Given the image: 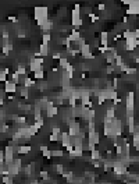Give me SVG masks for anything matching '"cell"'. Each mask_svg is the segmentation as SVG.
Masks as SVG:
<instances>
[{"instance_id":"ab89813d","label":"cell","mask_w":139,"mask_h":184,"mask_svg":"<svg viewBox=\"0 0 139 184\" xmlns=\"http://www.w3.org/2000/svg\"><path fill=\"white\" fill-rule=\"evenodd\" d=\"M39 176L43 179V181H48V180H50V176H49V173L46 172V170H42V172L39 173Z\"/></svg>"},{"instance_id":"d6a6232c","label":"cell","mask_w":139,"mask_h":184,"mask_svg":"<svg viewBox=\"0 0 139 184\" xmlns=\"http://www.w3.org/2000/svg\"><path fill=\"white\" fill-rule=\"evenodd\" d=\"M43 78H45V71L43 70H40V71H36V73H33V80H40V81H43Z\"/></svg>"},{"instance_id":"bcb514c9","label":"cell","mask_w":139,"mask_h":184,"mask_svg":"<svg viewBox=\"0 0 139 184\" xmlns=\"http://www.w3.org/2000/svg\"><path fill=\"white\" fill-rule=\"evenodd\" d=\"M61 57H63V56H61V53H60V52H56V53H53V55H52L53 60H60Z\"/></svg>"},{"instance_id":"db71d44e","label":"cell","mask_w":139,"mask_h":184,"mask_svg":"<svg viewBox=\"0 0 139 184\" xmlns=\"http://www.w3.org/2000/svg\"><path fill=\"white\" fill-rule=\"evenodd\" d=\"M4 105V100L3 99H0V109H1V106Z\"/></svg>"},{"instance_id":"74e56055","label":"cell","mask_w":139,"mask_h":184,"mask_svg":"<svg viewBox=\"0 0 139 184\" xmlns=\"http://www.w3.org/2000/svg\"><path fill=\"white\" fill-rule=\"evenodd\" d=\"M50 39H52V35H50L49 32H46V34H43V35H42V43H46V45H49V42H50Z\"/></svg>"},{"instance_id":"3957f363","label":"cell","mask_w":139,"mask_h":184,"mask_svg":"<svg viewBox=\"0 0 139 184\" xmlns=\"http://www.w3.org/2000/svg\"><path fill=\"white\" fill-rule=\"evenodd\" d=\"M67 126H68V131L67 132L70 134V137H77L81 132V130H82L80 121H77L75 119H72V120L70 121Z\"/></svg>"},{"instance_id":"cb8c5ba5","label":"cell","mask_w":139,"mask_h":184,"mask_svg":"<svg viewBox=\"0 0 139 184\" xmlns=\"http://www.w3.org/2000/svg\"><path fill=\"white\" fill-rule=\"evenodd\" d=\"M132 145H134V149L138 151L139 148V131H135L132 134Z\"/></svg>"},{"instance_id":"ac0fdd59","label":"cell","mask_w":139,"mask_h":184,"mask_svg":"<svg viewBox=\"0 0 139 184\" xmlns=\"http://www.w3.org/2000/svg\"><path fill=\"white\" fill-rule=\"evenodd\" d=\"M100 46H109V32L107 31L100 32Z\"/></svg>"},{"instance_id":"f35d334b","label":"cell","mask_w":139,"mask_h":184,"mask_svg":"<svg viewBox=\"0 0 139 184\" xmlns=\"http://www.w3.org/2000/svg\"><path fill=\"white\" fill-rule=\"evenodd\" d=\"M1 181H3L4 184H14V177H11V176H8L7 174V176H3V180Z\"/></svg>"},{"instance_id":"4fadbf2b","label":"cell","mask_w":139,"mask_h":184,"mask_svg":"<svg viewBox=\"0 0 139 184\" xmlns=\"http://www.w3.org/2000/svg\"><path fill=\"white\" fill-rule=\"evenodd\" d=\"M6 169H7L8 176H11V177L17 176V174L21 172V168H18L14 162H13V163H10V165H7V166H6Z\"/></svg>"},{"instance_id":"11a10c76","label":"cell","mask_w":139,"mask_h":184,"mask_svg":"<svg viewBox=\"0 0 139 184\" xmlns=\"http://www.w3.org/2000/svg\"><path fill=\"white\" fill-rule=\"evenodd\" d=\"M8 99H10V100H14V99H16V98H14V96H13V95H8Z\"/></svg>"},{"instance_id":"7dc6e473","label":"cell","mask_w":139,"mask_h":184,"mask_svg":"<svg viewBox=\"0 0 139 184\" xmlns=\"http://www.w3.org/2000/svg\"><path fill=\"white\" fill-rule=\"evenodd\" d=\"M125 73H127V74H129V76H132V74H136V68L128 67L127 70H125Z\"/></svg>"},{"instance_id":"d6986e66","label":"cell","mask_w":139,"mask_h":184,"mask_svg":"<svg viewBox=\"0 0 139 184\" xmlns=\"http://www.w3.org/2000/svg\"><path fill=\"white\" fill-rule=\"evenodd\" d=\"M53 21L52 20H48V21H45L43 24L40 25V29H42V32H43V34H46V32H49L50 31V29L53 28Z\"/></svg>"},{"instance_id":"9a60e30c","label":"cell","mask_w":139,"mask_h":184,"mask_svg":"<svg viewBox=\"0 0 139 184\" xmlns=\"http://www.w3.org/2000/svg\"><path fill=\"white\" fill-rule=\"evenodd\" d=\"M68 38H70V40H71V43H77V42H78V40L82 38V36H81L80 29L71 28V35L68 36Z\"/></svg>"},{"instance_id":"484cf974","label":"cell","mask_w":139,"mask_h":184,"mask_svg":"<svg viewBox=\"0 0 139 184\" xmlns=\"http://www.w3.org/2000/svg\"><path fill=\"white\" fill-rule=\"evenodd\" d=\"M91 159L92 160H100L102 159V151L100 149H95L91 152Z\"/></svg>"},{"instance_id":"4316f807","label":"cell","mask_w":139,"mask_h":184,"mask_svg":"<svg viewBox=\"0 0 139 184\" xmlns=\"http://www.w3.org/2000/svg\"><path fill=\"white\" fill-rule=\"evenodd\" d=\"M95 117H96V110L95 109H89L86 113V117H85V121H92V120H95Z\"/></svg>"},{"instance_id":"4dcf8cb0","label":"cell","mask_w":139,"mask_h":184,"mask_svg":"<svg viewBox=\"0 0 139 184\" xmlns=\"http://www.w3.org/2000/svg\"><path fill=\"white\" fill-rule=\"evenodd\" d=\"M103 134L107 140L110 138V135H111V126L110 124H103Z\"/></svg>"},{"instance_id":"7c38bea8","label":"cell","mask_w":139,"mask_h":184,"mask_svg":"<svg viewBox=\"0 0 139 184\" xmlns=\"http://www.w3.org/2000/svg\"><path fill=\"white\" fill-rule=\"evenodd\" d=\"M14 151H16L18 155H28V153L32 151V147H31V145L21 144V145H17L16 148H14Z\"/></svg>"},{"instance_id":"f907efd6","label":"cell","mask_w":139,"mask_h":184,"mask_svg":"<svg viewBox=\"0 0 139 184\" xmlns=\"http://www.w3.org/2000/svg\"><path fill=\"white\" fill-rule=\"evenodd\" d=\"M8 21H13V22H17V21H18V20H17V17H14V16H10V17H8Z\"/></svg>"},{"instance_id":"ee69618b","label":"cell","mask_w":139,"mask_h":184,"mask_svg":"<svg viewBox=\"0 0 139 184\" xmlns=\"http://www.w3.org/2000/svg\"><path fill=\"white\" fill-rule=\"evenodd\" d=\"M114 71H115V66H114V64L107 66V68H106V73H107V74H113Z\"/></svg>"},{"instance_id":"c3c4849f","label":"cell","mask_w":139,"mask_h":184,"mask_svg":"<svg viewBox=\"0 0 139 184\" xmlns=\"http://www.w3.org/2000/svg\"><path fill=\"white\" fill-rule=\"evenodd\" d=\"M4 165V151L3 149H0V166Z\"/></svg>"},{"instance_id":"8fae6325","label":"cell","mask_w":139,"mask_h":184,"mask_svg":"<svg viewBox=\"0 0 139 184\" xmlns=\"http://www.w3.org/2000/svg\"><path fill=\"white\" fill-rule=\"evenodd\" d=\"M100 138H102V135H100L99 131H95V132H88L86 135V140L89 144H95V145H99L100 144Z\"/></svg>"},{"instance_id":"9c48e42d","label":"cell","mask_w":139,"mask_h":184,"mask_svg":"<svg viewBox=\"0 0 139 184\" xmlns=\"http://www.w3.org/2000/svg\"><path fill=\"white\" fill-rule=\"evenodd\" d=\"M138 48V39L135 38H128V39L124 40V49L127 52H132V50H136Z\"/></svg>"},{"instance_id":"e0dca14e","label":"cell","mask_w":139,"mask_h":184,"mask_svg":"<svg viewBox=\"0 0 139 184\" xmlns=\"http://www.w3.org/2000/svg\"><path fill=\"white\" fill-rule=\"evenodd\" d=\"M38 55H39V56H42V59L48 57V56H49V45H46V43H40V46H39V52H38Z\"/></svg>"},{"instance_id":"52a82bcc","label":"cell","mask_w":139,"mask_h":184,"mask_svg":"<svg viewBox=\"0 0 139 184\" xmlns=\"http://www.w3.org/2000/svg\"><path fill=\"white\" fill-rule=\"evenodd\" d=\"M3 151H4V165L7 166V165L13 163L16 151H14V148H13V147H10V145H7V147L3 149Z\"/></svg>"},{"instance_id":"5bb4252c","label":"cell","mask_w":139,"mask_h":184,"mask_svg":"<svg viewBox=\"0 0 139 184\" xmlns=\"http://www.w3.org/2000/svg\"><path fill=\"white\" fill-rule=\"evenodd\" d=\"M60 142H61V145L64 148L67 145H71V137H70V134L67 131H61V134H60Z\"/></svg>"},{"instance_id":"5b68a950","label":"cell","mask_w":139,"mask_h":184,"mask_svg":"<svg viewBox=\"0 0 139 184\" xmlns=\"http://www.w3.org/2000/svg\"><path fill=\"white\" fill-rule=\"evenodd\" d=\"M45 112H46V116H48L49 119H53V117H56L57 114H59V108L54 105L53 100H48Z\"/></svg>"},{"instance_id":"7bdbcfd3","label":"cell","mask_w":139,"mask_h":184,"mask_svg":"<svg viewBox=\"0 0 139 184\" xmlns=\"http://www.w3.org/2000/svg\"><path fill=\"white\" fill-rule=\"evenodd\" d=\"M48 87H49L48 81H42V82H40V85H39V89H40V91H45V89H48Z\"/></svg>"},{"instance_id":"30bf717a","label":"cell","mask_w":139,"mask_h":184,"mask_svg":"<svg viewBox=\"0 0 139 184\" xmlns=\"http://www.w3.org/2000/svg\"><path fill=\"white\" fill-rule=\"evenodd\" d=\"M17 88H18V85L16 82H13L11 80H7L4 82V92L8 93V95H13V93H17Z\"/></svg>"},{"instance_id":"ba28073f","label":"cell","mask_w":139,"mask_h":184,"mask_svg":"<svg viewBox=\"0 0 139 184\" xmlns=\"http://www.w3.org/2000/svg\"><path fill=\"white\" fill-rule=\"evenodd\" d=\"M139 14V1L138 0H129V4H128L127 8V17L128 16H138Z\"/></svg>"},{"instance_id":"603a6c76","label":"cell","mask_w":139,"mask_h":184,"mask_svg":"<svg viewBox=\"0 0 139 184\" xmlns=\"http://www.w3.org/2000/svg\"><path fill=\"white\" fill-rule=\"evenodd\" d=\"M17 74H18V76L20 77H25L27 76V67H25V64H18V66H17Z\"/></svg>"},{"instance_id":"f5cc1de1","label":"cell","mask_w":139,"mask_h":184,"mask_svg":"<svg viewBox=\"0 0 139 184\" xmlns=\"http://www.w3.org/2000/svg\"><path fill=\"white\" fill-rule=\"evenodd\" d=\"M29 184H39V180H32Z\"/></svg>"},{"instance_id":"f546056e","label":"cell","mask_w":139,"mask_h":184,"mask_svg":"<svg viewBox=\"0 0 139 184\" xmlns=\"http://www.w3.org/2000/svg\"><path fill=\"white\" fill-rule=\"evenodd\" d=\"M68 64H70V61H68V59L67 57H61V59H60L59 60V67L61 68V70H65V68H67V66Z\"/></svg>"},{"instance_id":"8d00e7d4","label":"cell","mask_w":139,"mask_h":184,"mask_svg":"<svg viewBox=\"0 0 139 184\" xmlns=\"http://www.w3.org/2000/svg\"><path fill=\"white\" fill-rule=\"evenodd\" d=\"M14 121H16L18 126H21V124H27V117H24V116H16Z\"/></svg>"},{"instance_id":"83f0119b","label":"cell","mask_w":139,"mask_h":184,"mask_svg":"<svg viewBox=\"0 0 139 184\" xmlns=\"http://www.w3.org/2000/svg\"><path fill=\"white\" fill-rule=\"evenodd\" d=\"M83 156V145L74 147V158H82Z\"/></svg>"},{"instance_id":"6da1fadb","label":"cell","mask_w":139,"mask_h":184,"mask_svg":"<svg viewBox=\"0 0 139 184\" xmlns=\"http://www.w3.org/2000/svg\"><path fill=\"white\" fill-rule=\"evenodd\" d=\"M33 18L36 20V24L40 27L45 21L49 20V8L46 6H36L33 8Z\"/></svg>"},{"instance_id":"44dd1931","label":"cell","mask_w":139,"mask_h":184,"mask_svg":"<svg viewBox=\"0 0 139 184\" xmlns=\"http://www.w3.org/2000/svg\"><path fill=\"white\" fill-rule=\"evenodd\" d=\"M39 149H40V153H42L46 159H50V158H52V152H50V149H49L46 145H40Z\"/></svg>"},{"instance_id":"1f68e13d","label":"cell","mask_w":139,"mask_h":184,"mask_svg":"<svg viewBox=\"0 0 139 184\" xmlns=\"http://www.w3.org/2000/svg\"><path fill=\"white\" fill-rule=\"evenodd\" d=\"M52 134L53 135L60 137V134H61V127H60L59 124H53L52 126Z\"/></svg>"},{"instance_id":"f1b7e54d","label":"cell","mask_w":139,"mask_h":184,"mask_svg":"<svg viewBox=\"0 0 139 184\" xmlns=\"http://www.w3.org/2000/svg\"><path fill=\"white\" fill-rule=\"evenodd\" d=\"M17 92H18L20 96H22V98H28V96H29V89L22 87V85H21L20 88H17Z\"/></svg>"},{"instance_id":"836d02e7","label":"cell","mask_w":139,"mask_h":184,"mask_svg":"<svg viewBox=\"0 0 139 184\" xmlns=\"http://www.w3.org/2000/svg\"><path fill=\"white\" fill-rule=\"evenodd\" d=\"M38 132H39V128L36 127L35 124H29V135L33 137V135H36Z\"/></svg>"},{"instance_id":"b9f144b4","label":"cell","mask_w":139,"mask_h":184,"mask_svg":"<svg viewBox=\"0 0 139 184\" xmlns=\"http://www.w3.org/2000/svg\"><path fill=\"white\" fill-rule=\"evenodd\" d=\"M54 169H56V172L60 173V174H63V173H64V166H63V165H56Z\"/></svg>"},{"instance_id":"7a4b0ae2","label":"cell","mask_w":139,"mask_h":184,"mask_svg":"<svg viewBox=\"0 0 139 184\" xmlns=\"http://www.w3.org/2000/svg\"><path fill=\"white\" fill-rule=\"evenodd\" d=\"M82 24H83V20H82V17H81V4L77 3L71 13V27L78 29L82 27Z\"/></svg>"},{"instance_id":"681fc988","label":"cell","mask_w":139,"mask_h":184,"mask_svg":"<svg viewBox=\"0 0 139 184\" xmlns=\"http://www.w3.org/2000/svg\"><path fill=\"white\" fill-rule=\"evenodd\" d=\"M97 10H99V11H104V10H106V4H104V3H99V4H97Z\"/></svg>"},{"instance_id":"f6af8a7d","label":"cell","mask_w":139,"mask_h":184,"mask_svg":"<svg viewBox=\"0 0 139 184\" xmlns=\"http://www.w3.org/2000/svg\"><path fill=\"white\" fill-rule=\"evenodd\" d=\"M64 71H67V73H71V74H74V71H75V67H74L72 64H68L67 68H65Z\"/></svg>"},{"instance_id":"2e32d148","label":"cell","mask_w":139,"mask_h":184,"mask_svg":"<svg viewBox=\"0 0 139 184\" xmlns=\"http://www.w3.org/2000/svg\"><path fill=\"white\" fill-rule=\"evenodd\" d=\"M36 85V81L35 80H32L31 77H28V76H25L24 77V81H22V87H25V88H33Z\"/></svg>"},{"instance_id":"7402d4cb","label":"cell","mask_w":139,"mask_h":184,"mask_svg":"<svg viewBox=\"0 0 139 184\" xmlns=\"http://www.w3.org/2000/svg\"><path fill=\"white\" fill-rule=\"evenodd\" d=\"M8 74H10V68L8 67H4L3 70H0V82H6Z\"/></svg>"},{"instance_id":"ffe728a7","label":"cell","mask_w":139,"mask_h":184,"mask_svg":"<svg viewBox=\"0 0 139 184\" xmlns=\"http://www.w3.org/2000/svg\"><path fill=\"white\" fill-rule=\"evenodd\" d=\"M32 114H33V120L38 121L42 119V110H40V108H38V106H33L32 108Z\"/></svg>"},{"instance_id":"816d5d0a","label":"cell","mask_w":139,"mask_h":184,"mask_svg":"<svg viewBox=\"0 0 139 184\" xmlns=\"http://www.w3.org/2000/svg\"><path fill=\"white\" fill-rule=\"evenodd\" d=\"M4 93H6L4 89H0V99H4Z\"/></svg>"},{"instance_id":"d4e9b609","label":"cell","mask_w":139,"mask_h":184,"mask_svg":"<svg viewBox=\"0 0 139 184\" xmlns=\"http://www.w3.org/2000/svg\"><path fill=\"white\" fill-rule=\"evenodd\" d=\"M86 132H95L96 131V121L92 120V121H86Z\"/></svg>"},{"instance_id":"60d3db41","label":"cell","mask_w":139,"mask_h":184,"mask_svg":"<svg viewBox=\"0 0 139 184\" xmlns=\"http://www.w3.org/2000/svg\"><path fill=\"white\" fill-rule=\"evenodd\" d=\"M89 18H91L92 22H99V20H100V17H97L96 14H93V13H91V14H89Z\"/></svg>"},{"instance_id":"e575fe53","label":"cell","mask_w":139,"mask_h":184,"mask_svg":"<svg viewBox=\"0 0 139 184\" xmlns=\"http://www.w3.org/2000/svg\"><path fill=\"white\" fill-rule=\"evenodd\" d=\"M16 34H17V38H25L27 36V32H25V29L21 27V28H16Z\"/></svg>"},{"instance_id":"d590c367","label":"cell","mask_w":139,"mask_h":184,"mask_svg":"<svg viewBox=\"0 0 139 184\" xmlns=\"http://www.w3.org/2000/svg\"><path fill=\"white\" fill-rule=\"evenodd\" d=\"M50 152H52V156H56V158H63L64 156V152L60 148H56L53 151H50Z\"/></svg>"},{"instance_id":"8992f818","label":"cell","mask_w":139,"mask_h":184,"mask_svg":"<svg viewBox=\"0 0 139 184\" xmlns=\"http://www.w3.org/2000/svg\"><path fill=\"white\" fill-rule=\"evenodd\" d=\"M135 109V93L134 92H128L127 98H125V112H134Z\"/></svg>"},{"instance_id":"277c9868","label":"cell","mask_w":139,"mask_h":184,"mask_svg":"<svg viewBox=\"0 0 139 184\" xmlns=\"http://www.w3.org/2000/svg\"><path fill=\"white\" fill-rule=\"evenodd\" d=\"M43 59L42 57H35V59H31L29 61V70L32 73H36V71H40L43 70Z\"/></svg>"}]
</instances>
